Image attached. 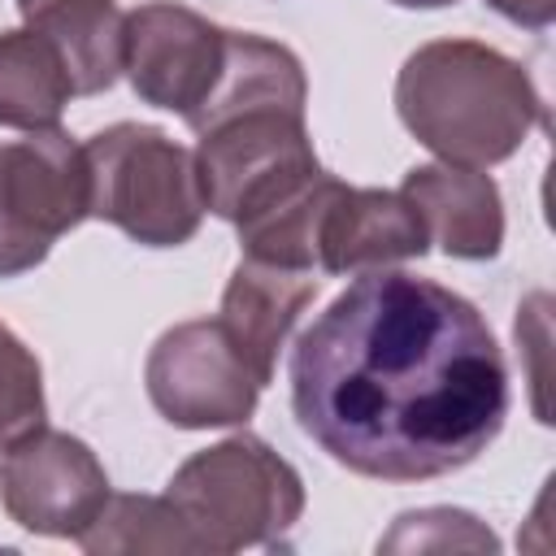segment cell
<instances>
[{"label": "cell", "mask_w": 556, "mask_h": 556, "mask_svg": "<svg viewBox=\"0 0 556 556\" xmlns=\"http://www.w3.org/2000/svg\"><path fill=\"white\" fill-rule=\"evenodd\" d=\"M391 4H400V9H447L456 0H391Z\"/></svg>", "instance_id": "21"}, {"label": "cell", "mask_w": 556, "mask_h": 556, "mask_svg": "<svg viewBox=\"0 0 556 556\" xmlns=\"http://www.w3.org/2000/svg\"><path fill=\"white\" fill-rule=\"evenodd\" d=\"M291 413L343 469L430 482L504 430L508 365L465 295L404 269L352 274L291 348Z\"/></svg>", "instance_id": "1"}, {"label": "cell", "mask_w": 556, "mask_h": 556, "mask_svg": "<svg viewBox=\"0 0 556 556\" xmlns=\"http://www.w3.org/2000/svg\"><path fill=\"white\" fill-rule=\"evenodd\" d=\"M113 495L100 456L70 430H30L4 447L0 504L4 513L48 539H78Z\"/></svg>", "instance_id": "8"}, {"label": "cell", "mask_w": 556, "mask_h": 556, "mask_svg": "<svg viewBox=\"0 0 556 556\" xmlns=\"http://www.w3.org/2000/svg\"><path fill=\"white\" fill-rule=\"evenodd\" d=\"M226 52V30L187 4L152 0L126 13L122 74L152 109L187 117L213 87Z\"/></svg>", "instance_id": "9"}, {"label": "cell", "mask_w": 556, "mask_h": 556, "mask_svg": "<svg viewBox=\"0 0 556 556\" xmlns=\"http://www.w3.org/2000/svg\"><path fill=\"white\" fill-rule=\"evenodd\" d=\"M426 252H430L426 226L400 191L343 187L321 222L317 269L369 274V269H391V265L426 256Z\"/></svg>", "instance_id": "11"}, {"label": "cell", "mask_w": 556, "mask_h": 556, "mask_svg": "<svg viewBox=\"0 0 556 556\" xmlns=\"http://www.w3.org/2000/svg\"><path fill=\"white\" fill-rule=\"evenodd\" d=\"M43 369L35 352L0 321V452L43 426Z\"/></svg>", "instance_id": "18"}, {"label": "cell", "mask_w": 556, "mask_h": 556, "mask_svg": "<svg viewBox=\"0 0 556 556\" xmlns=\"http://www.w3.org/2000/svg\"><path fill=\"white\" fill-rule=\"evenodd\" d=\"M400 195L417 208L426 239L456 261H491L504 243V200L486 169L473 165H413Z\"/></svg>", "instance_id": "10"}, {"label": "cell", "mask_w": 556, "mask_h": 556, "mask_svg": "<svg viewBox=\"0 0 556 556\" xmlns=\"http://www.w3.org/2000/svg\"><path fill=\"white\" fill-rule=\"evenodd\" d=\"M313 295H317V278L304 269H282V265H265L252 256H243L235 265L230 282L222 291L217 321L261 387L274 378L278 352H282L287 334L295 330L300 313L313 304Z\"/></svg>", "instance_id": "12"}, {"label": "cell", "mask_w": 556, "mask_h": 556, "mask_svg": "<svg viewBox=\"0 0 556 556\" xmlns=\"http://www.w3.org/2000/svg\"><path fill=\"white\" fill-rule=\"evenodd\" d=\"M87 556H200V543L169 495H109L78 534Z\"/></svg>", "instance_id": "16"}, {"label": "cell", "mask_w": 556, "mask_h": 556, "mask_svg": "<svg viewBox=\"0 0 556 556\" xmlns=\"http://www.w3.org/2000/svg\"><path fill=\"white\" fill-rule=\"evenodd\" d=\"M195 139L204 213L230 226H243L321 174L300 109H239L200 126Z\"/></svg>", "instance_id": "5"}, {"label": "cell", "mask_w": 556, "mask_h": 556, "mask_svg": "<svg viewBox=\"0 0 556 556\" xmlns=\"http://www.w3.org/2000/svg\"><path fill=\"white\" fill-rule=\"evenodd\" d=\"M348 182H339L334 174H313L304 187H295L291 195H282L278 204H269L265 213L248 217L239 230V248L252 261L265 265H282V269H317V239H321V222L326 208L339 200Z\"/></svg>", "instance_id": "15"}, {"label": "cell", "mask_w": 556, "mask_h": 556, "mask_svg": "<svg viewBox=\"0 0 556 556\" xmlns=\"http://www.w3.org/2000/svg\"><path fill=\"white\" fill-rule=\"evenodd\" d=\"M87 217L83 143L56 126L0 143V278L35 269Z\"/></svg>", "instance_id": "6"}, {"label": "cell", "mask_w": 556, "mask_h": 556, "mask_svg": "<svg viewBox=\"0 0 556 556\" xmlns=\"http://www.w3.org/2000/svg\"><path fill=\"white\" fill-rule=\"evenodd\" d=\"M70 96V74L43 35H35L30 26L0 35V126L52 130Z\"/></svg>", "instance_id": "14"}, {"label": "cell", "mask_w": 556, "mask_h": 556, "mask_svg": "<svg viewBox=\"0 0 556 556\" xmlns=\"http://www.w3.org/2000/svg\"><path fill=\"white\" fill-rule=\"evenodd\" d=\"M486 4L500 17H508L513 26H526V30H543L556 17V0H486Z\"/></svg>", "instance_id": "20"}, {"label": "cell", "mask_w": 556, "mask_h": 556, "mask_svg": "<svg viewBox=\"0 0 556 556\" xmlns=\"http://www.w3.org/2000/svg\"><path fill=\"white\" fill-rule=\"evenodd\" d=\"M517 348L526 356V374H530V404L539 421H552V404H547V387H552V295L534 291L521 308H517Z\"/></svg>", "instance_id": "19"}, {"label": "cell", "mask_w": 556, "mask_h": 556, "mask_svg": "<svg viewBox=\"0 0 556 556\" xmlns=\"http://www.w3.org/2000/svg\"><path fill=\"white\" fill-rule=\"evenodd\" d=\"M378 552H500V539L465 508H413L395 517Z\"/></svg>", "instance_id": "17"}, {"label": "cell", "mask_w": 556, "mask_h": 556, "mask_svg": "<svg viewBox=\"0 0 556 556\" xmlns=\"http://www.w3.org/2000/svg\"><path fill=\"white\" fill-rule=\"evenodd\" d=\"M143 387L152 408L182 430L243 426L261 400V382L248 374L217 317L169 326L148 352Z\"/></svg>", "instance_id": "7"}, {"label": "cell", "mask_w": 556, "mask_h": 556, "mask_svg": "<svg viewBox=\"0 0 556 556\" xmlns=\"http://www.w3.org/2000/svg\"><path fill=\"white\" fill-rule=\"evenodd\" d=\"M17 13L56 48L74 96H100L117 83L126 13L113 0H17Z\"/></svg>", "instance_id": "13"}, {"label": "cell", "mask_w": 556, "mask_h": 556, "mask_svg": "<svg viewBox=\"0 0 556 556\" xmlns=\"http://www.w3.org/2000/svg\"><path fill=\"white\" fill-rule=\"evenodd\" d=\"M87 213L143 248H178L204 222L195 152L161 126L113 122L83 143Z\"/></svg>", "instance_id": "4"}, {"label": "cell", "mask_w": 556, "mask_h": 556, "mask_svg": "<svg viewBox=\"0 0 556 556\" xmlns=\"http://www.w3.org/2000/svg\"><path fill=\"white\" fill-rule=\"evenodd\" d=\"M165 495L208 556L278 543L304 513V482L295 465L248 430L187 456Z\"/></svg>", "instance_id": "3"}, {"label": "cell", "mask_w": 556, "mask_h": 556, "mask_svg": "<svg viewBox=\"0 0 556 556\" xmlns=\"http://www.w3.org/2000/svg\"><path fill=\"white\" fill-rule=\"evenodd\" d=\"M404 130L452 165H500L543 122V100L521 61L478 39H430L395 78Z\"/></svg>", "instance_id": "2"}]
</instances>
